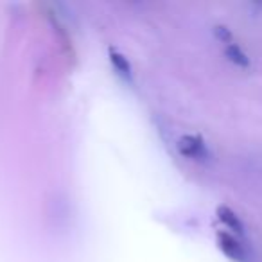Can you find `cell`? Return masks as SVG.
<instances>
[{"label":"cell","instance_id":"cell-4","mask_svg":"<svg viewBox=\"0 0 262 262\" xmlns=\"http://www.w3.org/2000/svg\"><path fill=\"white\" fill-rule=\"evenodd\" d=\"M205 146L200 139L196 137H189V139L183 140V153L189 155V157H203L205 155Z\"/></svg>","mask_w":262,"mask_h":262},{"label":"cell","instance_id":"cell-1","mask_svg":"<svg viewBox=\"0 0 262 262\" xmlns=\"http://www.w3.org/2000/svg\"><path fill=\"white\" fill-rule=\"evenodd\" d=\"M219 246H221V250L225 251L232 260L246 262V251H244L243 244L233 235H230V233H226V232H221L219 233Z\"/></svg>","mask_w":262,"mask_h":262},{"label":"cell","instance_id":"cell-5","mask_svg":"<svg viewBox=\"0 0 262 262\" xmlns=\"http://www.w3.org/2000/svg\"><path fill=\"white\" fill-rule=\"evenodd\" d=\"M217 36L223 38V40H230V38H232V34H230L225 27H217Z\"/></svg>","mask_w":262,"mask_h":262},{"label":"cell","instance_id":"cell-3","mask_svg":"<svg viewBox=\"0 0 262 262\" xmlns=\"http://www.w3.org/2000/svg\"><path fill=\"white\" fill-rule=\"evenodd\" d=\"M225 54L230 61L233 63L235 67H241V69H248L250 67V56L243 51L237 43H230L228 47L225 49Z\"/></svg>","mask_w":262,"mask_h":262},{"label":"cell","instance_id":"cell-2","mask_svg":"<svg viewBox=\"0 0 262 262\" xmlns=\"http://www.w3.org/2000/svg\"><path fill=\"white\" fill-rule=\"evenodd\" d=\"M217 217L219 221L223 223L225 226H228L230 230H233L235 233L243 235L244 233V225L241 223V219L237 217V214L233 210H230L228 207H219L217 208Z\"/></svg>","mask_w":262,"mask_h":262}]
</instances>
